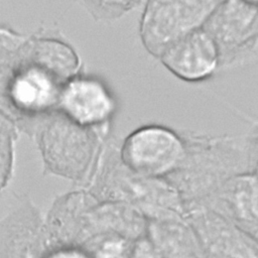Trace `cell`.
<instances>
[{
  "label": "cell",
  "instance_id": "6da1fadb",
  "mask_svg": "<svg viewBox=\"0 0 258 258\" xmlns=\"http://www.w3.org/2000/svg\"><path fill=\"white\" fill-rule=\"evenodd\" d=\"M185 155L166 179L180 196L185 211L205 203L230 177L250 171L251 136L182 132Z\"/></svg>",
  "mask_w": 258,
  "mask_h": 258
},
{
  "label": "cell",
  "instance_id": "7a4b0ae2",
  "mask_svg": "<svg viewBox=\"0 0 258 258\" xmlns=\"http://www.w3.org/2000/svg\"><path fill=\"white\" fill-rule=\"evenodd\" d=\"M111 153L103 189L106 201L127 204L148 221L184 219V204L167 179L147 177L129 169L120 159L119 146Z\"/></svg>",
  "mask_w": 258,
  "mask_h": 258
},
{
  "label": "cell",
  "instance_id": "3957f363",
  "mask_svg": "<svg viewBox=\"0 0 258 258\" xmlns=\"http://www.w3.org/2000/svg\"><path fill=\"white\" fill-rule=\"evenodd\" d=\"M105 139L97 131L79 125L59 111L48 115L38 136L48 167L71 178L83 176L92 167Z\"/></svg>",
  "mask_w": 258,
  "mask_h": 258
},
{
  "label": "cell",
  "instance_id": "277c9868",
  "mask_svg": "<svg viewBox=\"0 0 258 258\" xmlns=\"http://www.w3.org/2000/svg\"><path fill=\"white\" fill-rule=\"evenodd\" d=\"M223 0H145L139 35L142 45L158 58L183 36L201 29Z\"/></svg>",
  "mask_w": 258,
  "mask_h": 258
},
{
  "label": "cell",
  "instance_id": "5b68a950",
  "mask_svg": "<svg viewBox=\"0 0 258 258\" xmlns=\"http://www.w3.org/2000/svg\"><path fill=\"white\" fill-rule=\"evenodd\" d=\"M185 155L182 132L161 124H145L131 131L119 146V156L132 171L166 179Z\"/></svg>",
  "mask_w": 258,
  "mask_h": 258
},
{
  "label": "cell",
  "instance_id": "8992f818",
  "mask_svg": "<svg viewBox=\"0 0 258 258\" xmlns=\"http://www.w3.org/2000/svg\"><path fill=\"white\" fill-rule=\"evenodd\" d=\"M56 107L69 119L107 137L118 102L103 80L78 74L61 89Z\"/></svg>",
  "mask_w": 258,
  "mask_h": 258
},
{
  "label": "cell",
  "instance_id": "52a82bcc",
  "mask_svg": "<svg viewBox=\"0 0 258 258\" xmlns=\"http://www.w3.org/2000/svg\"><path fill=\"white\" fill-rule=\"evenodd\" d=\"M203 28L219 48L221 67L230 66L258 41V8L242 0H223Z\"/></svg>",
  "mask_w": 258,
  "mask_h": 258
},
{
  "label": "cell",
  "instance_id": "ba28073f",
  "mask_svg": "<svg viewBox=\"0 0 258 258\" xmlns=\"http://www.w3.org/2000/svg\"><path fill=\"white\" fill-rule=\"evenodd\" d=\"M203 258H258V242L217 212L203 206L185 211Z\"/></svg>",
  "mask_w": 258,
  "mask_h": 258
},
{
  "label": "cell",
  "instance_id": "9c48e42d",
  "mask_svg": "<svg viewBox=\"0 0 258 258\" xmlns=\"http://www.w3.org/2000/svg\"><path fill=\"white\" fill-rule=\"evenodd\" d=\"M158 59L173 76L187 83L207 81L221 68L219 48L204 28L170 44Z\"/></svg>",
  "mask_w": 258,
  "mask_h": 258
},
{
  "label": "cell",
  "instance_id": "30bf717a",
  "mask_svg": "<svg viewBox=\"0 0 258 258\" xmlns=\"http://www.w3.org/2000/svg\"><path fill=\"white\" fill-rule=\"evenodd\" d=\"M203 207L222 215L258 242V179L251 171L230 177Z\"/></svg>",
  "mask_w": 258,
  "mask_h": 258
},
{
  "label": "cell",
  "instance_id": "8fae6325",
  "mask_svg": "<svg viewBox=\"0 0 258 258\" xmlns=\"http://www.w3.org/2000/svg\"><path fill=\"white\" fill-rule=\"evenodd\" d=\"M145 236L159 258H203L197 236L184 219L150 220Z\"/></svg>",
  "mask_w": 258,
  "mask_h": 258
},
{
  "label": "cell",
  "instance_id": "7c38bea8",
  "mask_svg": "<svg viewBox=\"0 0 258 258\" xmlns=\"http://www.w3.org/2000/svg\"><path fill=\"white\" fill-rule=\"evenodd\" d=\"M96 20H116L136 8L142 0H79Z\"/></svg>",
  "mask_w": 258,
  "mask_h": 258
},
{
  "label": "cell",
  "instance_id": "4fadbf2b",
  "mask_svg": "<svg viewBox=\"0 0 258 258\" xmlns=\"http://www.w3.org/2000/svg\"><path fill=\"white\" fill-rule=\"evenodd\" d=\"M14 131L9 120L0 114V189L5 185L13 163Z\"/></svg>",
  "mask_w": 258,
  "mask_h": 258
},
{
  "label": "cell",
  "instance_id": "5bb4252c",
  "mask_svg": "<svg viewBox=\"0 0 258 258\" xmlns=\"http://www.w3.org/2000/svg\"><path fill=\"white\" fill-rule=\"evenodd\" d=\"M253 120V129L251 136V169L250 171L258 179V120Z\"/></svg>",
  "mask_w": 258,
  "mask_h": 258
},
{
  "label": "cell",
  "instance_id": "9a60e30c",
  "mask_svg": "<svg viewBox=\"0 0 258 258\" xmlns=\"http://www.w3.org/2000/svg\"><path fill=\"white\" fill-rule=\"evenodd\" d=\"M46 258H92L89 253L79 249H61L49 254Z\"/></svg>",
  "mask_w": 258,
  "mask_h": 258
},
{
  "label": "cell",
  "instance_id": "2e32d148",
  "mask_svg": "<svg viewBox=\"0 0 258 258\" xmlns=\"http://www.w3.org/2000/svg\"><path fill=\"white\" fill-rule=\"evenodd\" d=\"M242 1H244L247 4H250V5L258 8V0H242Z\"/></svg>",
  "mask_w": 258,
  "mask_h": 258
}]
</instances>
